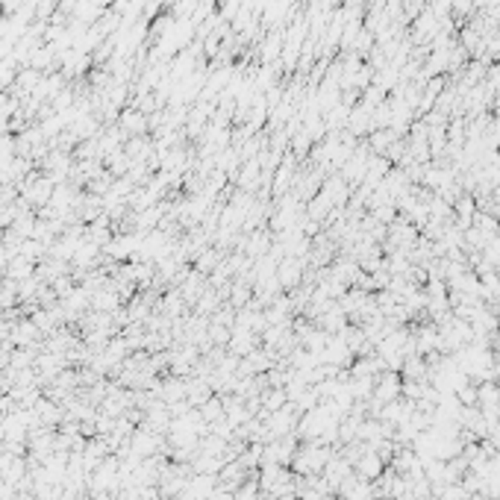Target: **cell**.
<instances>
[{
	"mask_svg": "<svg viewBox=\"0 0 500 500\" xmlns=\"http://www.w3.org/2000/svg\"><path fill=\"white\" fill-rule=\"evenodd\" d=\"M300 280H303V265L297 262V257L280 259V265H277V283H280V288L294 292V288L300 286Z\"/></svg>",
	"mask_w": 500,
	"mask_h": 500,
	"instance_id": "obj_1",
	"label": "cell"
},
{
	"mask_svg": "<svg viewBox=\"0 0 500 500\" xmlns=\"http://www.w3.org/2000/svg\"><path fill=\"white\" fill-rule=\"evenodd\" d=\"M118 121H121V132H127V136H132V139H139L150 130V115L141 112V109H136V106L124 109Z\"/></svg>",
	"mask_w": 500,
	"mask_h": 500,
	"instance_id": "obj_2",
	"label": "cell"
},
{
	"mask_svg": "<svg viewBox=\"0 0 500 500\" xmlns=\"http://www.w3.org/2000/svg\"><path fill=\"white\" fill-rule=\"evenodd\" d=\"M221 262H224V250H221V248H215V244H206V248H203V250H200L197 257H194L192 268H194V271H200L203 277H209V274H212V271L218 268Z\"/></svg>",
	"mask_w": 500,
	"mask_h": 500,
	"instance_id": "obj_3",
	"label": "cell"
}]
</instances>
